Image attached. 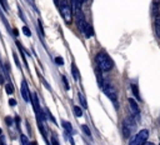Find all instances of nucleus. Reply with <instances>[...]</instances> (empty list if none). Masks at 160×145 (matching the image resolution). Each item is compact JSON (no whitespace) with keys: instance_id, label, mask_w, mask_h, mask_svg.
Listing matches in <instances>:
<instances>
[{"instance_id":"27","label":"nucleus","mask_w":160,"mask_h":145,"mask_svg":"<svg viewBox=\"0 0 160 145\" xmlns=\"http://www.w3.org/2000/svg\"><path fill=\"white\" fill-rule=\"evenodd\" d=\"M9 105H10V106H15V105H16V100L10 99V100H9Z\"/></svg>"},{"instance_id":"10","label":"nucleus","mask_w":160,"mask_h":145,"mask_svg":"<svg viewBox=\"0 0 160 145\" xmlns=\"http://www.w3.org/2000/svg\"><path fill=\"white\" fill-rule=\"evenodd\" d=\"M85 36L86 38H91V36H94V30H92V26L91 25H86V28H85Z\"/></svg>"},{"instance_id":"7","label":"nucleus","mask_w":160,"mask_h":145,"mask_svg":"<svg viewBox=\"0 0 160 145\" xmlns=\"http://www.w3.org/2000/svg\"><path fill=\"white\" fill-rule=\"evenodd\" d=\"M154 30L155 35L160 39V10L154 15Z\"/></svg>"},{"instance_id":"24","label":"nucleus","mask_w":160,"mask_h":145,"mask_svg":"<svg viewBox=\"0 0 160 145\" xmlns=\"http://www.w3.org/2000/svg\"><path fill=\"white\" fill-rule=\"evenodd\" d=\"M84 2H85V0H76V10L81 9V6H82Z\"/></svg>"},{"instance_id":"6","label":"nucleus","mask_w":160,"mask_h":145,"mask_svg":"<svg viewBox=\"0 0 160 145\" xmlns=\"http://www.w3.org/2000/svg\"><path fill=\"white\" fill-rule=\"evenodd\" d=\"M75 15H76V24H78V28H79V30L84 34V32H85V28H86L88 22L85 21V18H84V14H82L81 9L76 10V11H75Z\"/></svg>"},{"instance_id":"31","label":"nucleus","mask_w":160,"mask_h":145,"mask_svg":"<svg viewBox=\"0 0 160 145\" xmlns=\"http://www.w3.org/2000/svg\"><path fill=\"white\" fill-rule=\"evenodd\" d=\"M55 1V4H56V6H59V0H54Z\"/></svg>"},{"instance_id":"28","label":"nucleus","mask_w":160,"mask_h":145,"mask_svg":"<svg viewBox=\"0 0 160 145\" xmlns=\"http://www.w3.org/2000/svg\"><path fill=\"white\" fill-rule=\"evenodd\" d=\"M28 2H29L34 9H36V6H35V0H28Z\"/></svg>"},{"instance_id":"32","label":"nucleus","mask_w":160,"mask_h":145,"mask_svg":"<svg viewBox=\"0 0 160 145\" xmlns=\"http://www.w3.org/2000/svg\"><path fill=\"white\" fill-rule=\"evenodd\" d=\"M1 135H2V129L0 128V136H1Z\"/></svg>"},{"instance_id":"13","label":"nucleus","mask_w":160,"mask_h":145,"mask_svg":"<svg viewBox=\"0 0 160 145\" xmlns=\"http://www.w3.org/2000/svg\"><path fill=\"white\" fill-rule=\"evenodd\" d=\"M72 111H74V114H75V116H76V118H81V116H82V114H84V112H82V110L80 109V106H76V105L72 108Z\"/></svg>"},{"instance_id":"9","label":"nucleus","mask_w":160,"mask_h":145,"mask_svg":"<svg viewBox=\"0 0 160 145\" xmlns=\"http://www.w3.org/2000/svg\"><path fill=\"white\" fill-rule=\"evenodd\" d=\"M129 106H130V109H131V112H132L136 118H139V116H140V110H139V106H138V104H136V101H135L134 99H129Z\"/></svg>"},{"instance_id":"1","label":"nucleus","mask_w":160,"mask_h":145,"mask_svg":"<svg viewBox=\"0 0 160 145\" xmlns=\"http://www.w3.org/2000/svg\"><path fill=\"white\" fill-rule=\"evenodd\" d=\"M95 61H96L98 68L101 71H110L112 69V66H114L112 59L105 51H99L96 54V56H95Z\"/></svg>"},{"instance_id":"21","label":"nucleus","mask_w":160,"mask_h":145,"mask_svg":"<svg viewBox=\"0 0 160 145\" xmlns=\"http://www.w3.org/2000/svg\"><path fill=\"white\" fill-rule=\"evenodd\" d=\"M51 145H59V141H58V138L56 135H51Z\"/></svg>"},{"instance_id":"12","label":"nucleus","mask_w":160,"mask_h":145,"mask_svg":"<svg viewBox=\"0 0 160 145\" xmlns=\"http://www.w3.org/2000/svg\"><path fill=\"white\" fill-rule=\"evenodd\" d=\"M71 74H72L75 80H79V71H78V68H76V65L74 62L71 64Z\"/></svg>"},{"instance_id":"29","label":"nucleus","mask_w":160,"mask_h":145,"mask_svg":"<svg viewBox=\"0 0 160 145\" xmlns=\"http://www.w3.org/2000/svg\"><path fill=\"white\" fill-rule=\"evenodd\" d=\"M0 145H5V138L0 136Z\"/></svg>"},{"instance_id":"11","label":"nucleus","mask_w":160,"mask_h":145,"mask_svg":"<svg viewBox=\"0 0 160 145\" xmlns=\"http://www.w3.org/2000/svg\"><path fill=\"white\" fill-rule=\"evenodd\" d=\"M61 125L65 128V130H66V132H68V134H72V126H71V124H70V122H68V121L62 120V121H61Z\"/></svg>"},{"instance_id":"18","label":"nucleus","mask_w":160,"mask_h":145,"mask_svg":"<svg viewBox=\"0 0 160 145\" xmlns=\"http://www.w3.org/2000/svg\"><path fill=\"white\" fill-rule=\"evenodd\" d=\"M79 99H80V102H81V105H82V106L86 109V108H88V105H86V100L84 99V96H82V94H81V92H79Z\"/></svg>"},{"instance_id":"17","label":"nucleus","mask_w":160,"mask_h":145,"mask_svg":"<svg viewBox=\"0 0 160 145\" xmlns=\"http://www.w3.org/2000/svg\"><path fill=\"white\" fill-rule=\"evenodd\" d=\"M20 139H21V144L22 145H30V141H29V139L24 135V134H21L20 135Z\"/></svg>"},{"instance_id":"26","label":"nucleus","mask_w":160,"mask_h":145,"mask_svg":"<svg viewBox=\"0 0 160 145\" xmlns=\"http://www.w3.org/2000/svg\"><path fill=\"white\" fill-rule=\"evenodd\" d=\"M61 79H62V81H64V85H65V89H66V90H69L70 88H69V84H68V80H66V78H65V76L62 75V76H61Z\"/></svg>"},{"instance_id":"14","label":"nucleus","mask_w":160,"mask_h":145,"mask_svg":"<svg viewBox=\"0 0 160 145\" xmlns=\"http://www.w3.org/2000/svg\"><path fill=\"white\" fill-rule=\"evenodd\" d=\"M131 90H132V94L135 95V98H136L138 100H141V98H140V95H139V90H138V85H136V84H132V85H131Z\"/></svg>"},{"instance_id":"8","label":"nucleus","mask_w":160,"mask_h":145,"mask_svg":"<svg viewBox=\"0 0 160 145\" xmlns=\"http://www.w3.org/2000/svg\"><path fill=\"white\" fill-rule=\"evenodd\" d=\"M21 96L24 98V100L26 102L30 101V91L28 89V85H26V81L25 80H22V82H21Z\"/></svg>"},{"instance_id":"3","label":"nucleus","mask_w":160,"mask_h":145,"mask_svg":"<svg viewBox=\"0 0 160 145\" xmlns=\"http://www.w3.org/2000/svg\"><path fill=\"white\" fill-rule=\"evenodd\" d=\"M101 89H102L104 94H105V95L114 102V105L116 106V104H118V92H116V89L114 88V85L110 84L109 81H102Z\"/></svg>"},{"instance_id":"20","label":"nucleus","mask_w":160,"mask_h":145,"mask_svg":"<svg viewBox=\"0 0 160 145\" xmlns=\"http://www.w3.org/2000/svg\"><path fill=\"white\" fill-rule=\"evenodd\" d=\"M12 58H14V60H15V64H16V66L20 69V68H21V65H20V61H19V58H18L16 52H14V54H12Z\"/></svg>"},{"instance_id":"2","label":"nucleus","mask_w":160,"mask_h":145,"mask_svg":"<svg viewBox=\"0 0 160 145\" xmlns=\"http://www.w3.org/2000/svg\"><path fill=\"white\" fill-rule=\"evenodd\" d=\"M59 9H60V12H61V16H62L64 21L66 24H71V21H72V8L69 4V1L68 0H60Z\"/></svg>"},{"instance_id":"5","label":"nucleus","mask_w":160,"mask_h":145,"mask_svg":"<svg viewBox=\"0 0 160 145\" xmlns=\"http://www.w3.org/2000/svg\"><path fill=\"white\" fill-rule=\"evenodd\" d=\"M148 138H149V130L142 129L130 140L129 145H144L148 141Z\"/></svg>"},{"instance_id":"23","label":"nucleus","mask_w":160,"mask_h":145,"mask_svg":"<svg viewBox=\"0 0 160 145\" xmlns=\"http://www.w3.org/2000/svg\"><path fill=\"white\" fill-rule=\"evenodd\" d=\"M0 4H1V6L4 8V10H5V11H8V10H9V6H8V4H6V0H0Z\"/></svg>"},{"instance_id":"19","label":"nucleus","mask_w":160,"mask_h":145,"mask_svg":"<svg viewBox=\"0 0 160 145\" xmlns=\"http://www.w3.org/2000/svg\"><path fill=\"white\" fill-rule=\"evenodd\" d=\"M22 32L26 35V36H31V31H30V29L25 25V26H22Z\"/></svg>"},{"instance_id":"4","label":"nucleus","mask_w":160,"mask_h":145,"mask_svg":"<svg viewBox=\"0 0 160 145\" xmlns=\"http://www.w3.org/2000/svg\"><path fill=\"white\" fill-rule=\"evenodd\" d=\"M136 130V122L135 119L132 116L125 118L122 121V135L124 138H129L130 135H132V132Z\"/></svg>"},{"instance_id":"30","label":"nucleus","mask_w":160,"mask_h":145,"mask_svg":"<svg viewBox=\"0 0 160 145\" xmlns=\"http://www.w3.org/2000/svg\"><path fill=\"white\" fill-rule=\"evenodd\" d=\"M144 145H154V142H150V141H146Z\"/></svg>"},{"instance_id":"16","label":"nucleus","mask_w":160,"mask_h":145,"mask_svg":"<svg viewBox=\"0 0 160 145\" xmlns=\"http://www.w3.org/2000/svg\"><path fill=\"white\" fill-rule=\"evenodd\" d=\"M81 130L85 132V135H88V136L91 138V131H90V129H89L88 125H81Z\"/></svg>"},{"instance_id":"15","label":"nucleus","mask_w":160,"mask_h":145,"mask_svg":"<svg viewBox=\"0 0 160 145\" xmlns=\"http://www.w3.org/2000/svg\"><path fill=\"white\" fill-rule=\"evenodd\" d=\"M5 91H6V94H9V95L14 94V86H12L11 82H8V84L5 85Z\"/></svg>"},{"instance_id":"25","label":"nucleus","mask_w":160,"mask_h":145,"mask_svg":"<svg viewBox=\"0 0 160 145\" xmlns=\"http://www.w3.org/2000/svg\"><path fill=\"white\" fill-rule=\"evenodd\" d=\"M5 121H6V125H8V126H11L14 120H12L10 116H6V118H5Z\"/></svg>"},{"instance_id":"22","label":"nucleus","mask_w":160,"mask_h":145,"mask_svg":"<svg viewBox=\"0 0 160 145\" xmlns=\"http://www.w3.org/2000/svg\"><path fill=\"white\" fill-rule=\"evenodd\" d=\"M55 62H56L58 65H64V59L60 58V56H56V58H55Z\"/></svg>"}]
</instances>
